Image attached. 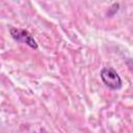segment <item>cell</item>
<instances>
[{
	"mask_svg": "<svg viewBox=\"0 0 133 133\" xmlns=\"http://www.w3.org/2000/svg\"><path fill=\"white\" fill-rule=\"evenodd\" d=\"M10 35L15 41H17L19 43H24V44H27L32 49H37L36 42L34 41V38L31 36V34L27 30L11 27L10 28Z\"/></svg>",
	"mask_w": 133,
	"mask_h": 133,
	"instance_id": "2",
	"label": "cell"
},
{
	"mask_svg": "<svg viewBox=\"0 0 133 133\" xmlns=\"http://www.w3.org/2000/svg\"><path fill=\"white\" fill-rule=\"evenodd\" d=\"M101 79L103 83L111 89H119L122 87V79L112 68H104L101 71Z\"/></svg>",
	"mask_w": 133,
	"mask_h": 133,
	"instance_id": "1",
	"label": "cell"
}]
</instances>
